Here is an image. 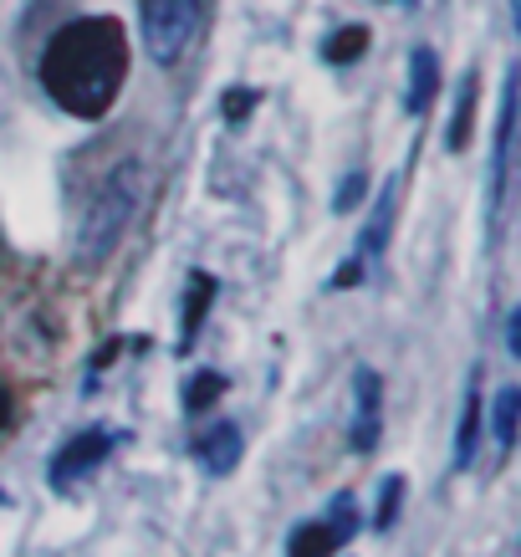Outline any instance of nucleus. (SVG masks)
<instances>
[{"mask_svg":"<svg viewBox=\"0 0 521 557\" xmlns=\"http://www.w3.org/2000/svg\"><path fill=\"white\" fill-rule=\"evenodd\" d=\"M394 210H399V180H388L379 205H373L369 225H363V236H358V261H373V256L388 246V231H394Z\"/></svg>","mask_w":521,"mask_h":557,"instance_id":"6e6552de","label":"nucleus"},{"mask_svg":"<svg viewBox=\"0 0 521 557\" xmlns=\"http://www.w3.org/2000/svg\"><path fill=\"white\" fill-rule=\"evenodd\" d=\"M435 87H439V62H435V51L420 47L414 57H409V113H424L430 108V98H435Z\"/></svg>","mask_w":521,"mask_h":557,"instance_id":"9b49d317","label":"nucleus"},{"mask_svg":"<svg viewBox=\"0 0 521 557\" xmlns=\"http://www.w3.org/2000/svg\"><path fill=\"white\" fill-rule=\"evenodd\" d=\"M475 87H481V77H475V72H466V77H460V87H455V119H450V134H445L455 153L471 144V128H475Z\"/></svg>","mask_w":521,"mask_h":557,"instance_id":"f8f14e48","label":"nucleus"},{"mask_svg":"<svg viewBox=\"0 0 521 557\" xmlns=\"http://www.w3.org/2000/svg\"><path fill=\"white\" fill-rule=\"evenodd\" d=\"M517 414H521V388L511 384L496 394V414H491V430H496V445H501V450L517 445Z\"/></svg>","mask_w":521,"mask_h":557,"instance_id":"4468645a","label":"nucleus"},{"mask_svg":"<svg viewBox=\"0 0 521 557\" xmlns=\"http://www.w3.org/2000/svg\"><path fill=\"white\" fill-rule=\"evenodd\" d=\"M240 450H246V440H240V424L236 420H215L210 430H200V440H195V460H200L210 475H231V471H236Z\"/></svg>","mask_w":521,"mask_h":557,"instance_id":"0eeeda50","label":"nucleus"},{"mask_svg":"<svg viewBox=\"0 0 521 557\" xmlns=\"http://www.w3.org/2000/svg\"><path fill=\"white\" fill-rule=\"evenodd\" d=\"M0 92H5V77H0Z\"/></svg>","mask_w":521,"mask_h":557,"instance_id":"5701e85b","label":"nucleus"},{"mask_svg":"<svg viewBox=\"0 0 521 557\" xmlns=\"http://www.w3.org/2000/svg\"><path fill=\"white\" fill-rule=\"evenodd\" d=\"M337 547H343V537L327 522H302L286 537V557H333Z\"/></svg>","mask_w":521,"mask_h":557,"instance_id":"ddd939ff","label":"nucleus"},{"mask_svg":"<svg viewBox=\"0 0 521 557\" xmlns=\"http://www.w3.org/2000/svg\"><path fill=\"white\" fill-rule=\"evenodd\" d=\"M506 354H521V312L506 318Z\"/></svg>","mask_w":521,"mask_h":557,"instance_id":"412c9836","label":"nucleus"},{"mask_svg":"<svg viewBox=\"0 0 521 557\" xmlns=\"http://www.w3.org/2000/svg\"><path fill=\"white\" fill-rule=\"evenodd\" d=\"M210 297H215V276L210 271H195L185 287V322H179V343H195V333L204 327V312H210Z\"/></svg>","mask_w":521,"mask_h":557,"instance_id":"9d476101","label":"nucleus"},{"mask_svg":"<svg viewBox=\"0 0 521 557\" xmlns=\"http://www.w3.org/2000/svg\"><path fill=\"white\" fill-rule=\"evenodd\" d=\"M369 51V32L363 26H343V32L327 36V47H322V57L333 62V67H348V62H358Z\"/></svg>","mask_w":521,"mask_h":557,"instance_id":"2eb2a0df","label":"nucleus"},{"mask_svg":"<svg viewBox=\"0 0 521 557\" xmlns=\"http://www.w3.org/2000/svg\"><path fill=\"white\" fill-rule=\"evenodd\" d=\"M379 440H384V379L373 369H358L353 373V445L358 456H373L379 450Z\"/></svg>","mask_w":521,"mask_h":557,"instance_id":"20e7f679","label":"nucleus"},{"mask_svg":"<svg viewBox=\"0 0 521 557\" xmlns=\"http://www.w3.org/2000/svg\"><path fill=\"white\" fill-rule=\"evenodd\" d=\"M144 195H149V170H144V159H123V164H113V170L102 174L98 189H92L83 205L77 231H72V261L83 271H98L108 256L119 251V240L128 236V225H134Z\"/></svg>","mask_w":521,"mask_h":557,"instance_id":"f03ea898","label":"nucleus"},{"mask_svg":"<svg viewBox=\"0 0 521 557\" xmlns=\"http://www.w3.org/2000/svg\"><path fill=\"white\" fill-rule=\"evenodd\" d=\"M511 134H517V72H506L501 119H496V149H491V220L501 215L506 180H511Z\"/></svg>","mask_w":521,"mask_h":557,"instance_id":"423d86ee","label":"nucleus"},{"mask_svg":"<svg viewBox=\"0 0 521 557\" xmlns=\"http://www.w3.org/2000/svg\"><path fill=\"white\" fill-rule=\"evenodd\" d=\"M128 77V32L113 16L67 21L41 51V87L72 119H102Z\"/></svg>","mask_w":521,"mask_h":557,"instance_id":"f257e3e1","label":"nucleus"},{"mask_svg":"<svg viewBox=\"0 0 521 557\" xmlns=\"http://www.w3.org/2000/svg\"><path fill=\"white\" fill-rule=\"evenodd\" d=\"M5 424H11V394L0 388V430H5Z\"/></svg>","mask_w":521,"mask_h":557,"instance_id":"4be33fe9","label":"nucleus"},{"mask_svg":"<svg viewBox=\"0 0 521 557\" xmlns=\"http://www.w3.org/2000/svg\"><path fill=\"white\" fill-rule=\"evenodd\" d=\"M475 440H481V369L471 373V394L460 409V430H455V471H466L475 456Z\"/></svg>","mask_w":521,"mask_h":557,"instance_id":"1a4fd4ad","label":"nucleus"},{"mask_svg":"<svg viewBox=\"0 0 521 557\" xmlns=\"http://www.w3.org/2000/svg\"><path fill=\"white\" fill-rule=\"evenodd\" d=\"M144 47L159 67H179L200 36V0H138Z\"/></svg>","mask_w":521,"mask_h":557,"instance_id":"7ed1b4c3","label":"nucleus"},{"mask_svg":"<svg viewBox=\"0 0 521 557\" xmlns=\"http://www.w3.org/2000/svg\"><path fill=\"white\" fill-rule=\"evenodd\" d=\"M404 507V475H388L384 486H379V507H373V527L379 532H388L394 527V517H399Z\"/></svg>","mask_w":521,"mask_h":557,"instance_id":"f3484780","label":"nucleus"},{"mask_svg":"<svg viewBox=\"0 0 521 557\" xmlns=\"http://www.w3.org/2000/svg\"><path fill=\"white\" fill-rule=\"evenodd\" d=\"M358 200H363V170H358V174H348V180H343V189H337L333 210H337V215H348V210H353Z\"/></svg>","mask_w":521,"mask_h":557,"instance_id":"6ab92c4d","label":"nucleus"},{"mask_svg":"<svg viewBox=\"0 0 521 557\" xmlns=\"http://www.w3.org/2000/svg\"><path fill=\"white\" fill-rule=\"evenodd\" d=\"M327 527H333L337 537L348 542L358 532V507H353V496H333V511H327Z\"/></svg>","mask_w":521,"mask_h":557,"instance_id":"a211bd4d","label":"nucleus"},{"mask_svg":"<svg viewBox=\"0 0 521 557\" xmlns=\"http://www.w3.org/2000/svg\"><path fill=\"white\" fill-rule=\"evenodd\" d=\"M113 450V430H83V435H72L57 456H51V486L67 491L72 481H83L87 471H98L102 460Z\"/></svg>","mask_w":521,"mask_h":557,"instance_id":"39448f33","label":"nucleus"},{"mask_svg":"<svg viewBox=\"0 0 521 557\" xmlns=\"http://www.w3.org/2000/svg\"><path fill=\"white\" fill-rule=\"evenodd\" d=\"M251 102H256V92H251V87H231V92H225V119H231V123H240V119H246V113H251Z\"/></svg>","mask_w":521,"mask_h":557,"instance_id":"aec40b11","label":"nucleus"},{"mask_svg":"<svg viewBox=\"0 0 521 557\" xmlns=\"http://www.w3.org/2000/svg\"><path fill=\"white\" fill-rule=\"evenodd\" d=\"M225 394V373H215V369H204V373H195L185 384V409L189 414H200V409H210Z\"/></svg>","mask_w":521,"mask_h":557,"instance_id":"dca6fc26","label":"nucleus"}]
</instances>
